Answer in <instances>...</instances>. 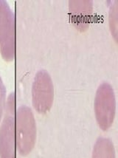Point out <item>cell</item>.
Instances as JSON below:
<instances>
[{
    "label": "cell",
    "instance_id": "52a82bcc",
    "mask_svg": "<svg viewBox=\"0 0 118 158\" xmlns=\"http://www.w3.org/2000/svg\"><path fill=\"white\" fill-rule=\"evenodd\" d=\"M92 158H115L114 145L109 139L99 138L95 143Z\"/></svg>",
    "mask_w": 118,
    "mask_h": 158
},
{
    "label": "cell",
    "instance_id": "6da1fadb",
    "mask_svg": "<svg viewBox=\"0 0 118 158\" xmlns=\"http://www.w3.org/2000/svg\"><path fill=\"white\" fill-rule=\"evenodd\" d=\"M16 97L7 98L3 120L0 127V158H16Z\"/></svg>",
    "mask_w": 118,
    "mask_h": 158
},
{
    "label": "cell",
    "instance_id": "5b68a950",
    "mask_svg": "<svg viewBox=\"0 0 118 158\" xmlns=\"http://www.w3.org/2000/svg\"><path fill=\"white\" fill-rule=\"evenodd\" d=\"M54 99V86L50 74L46 70L39 71L32 87L33 106L39 113L44 114L51 109Z\"/></svg>",
    "mask_w": 118,
    "mask_h": 158
},
{
    "label": "cell",
    "instance_id": "7a4b0ae2",
    "mask_svg": "<svg viewBox=\"0 0 118 158\" xmlns=\"http://www.w3.org/2000/svg\"><path fill=\"white\" fill-rule=\"evenodd\" d=\"M16 138L20 155L31 153L35 143L36 124L32 110L26 106H20L16 111Z\"/></svg>",
    "mask_w": 118,
    "mask_h": 158
},
{
    "label": "cell",
    "instance_id": "ba28073f",
    "mask_svg": "<svg viewBox=\"0 0 118 158\" xmlns=\"http://www.w3.org/2000/svg\"><path fill=\"white\" fill-rule=\"evenodd\" d=\"M5 106H6V89L2 80L0 78V122L2 119Z\"/></svg>",
    "mask_w": 118,
    "mask_h": 158
},
{
    "label": "cell",
    "instance_id": "3957f363",
    "mask_svg": "<svg viewBox=\"0 0 118 158\" xmlns=\"http://www.w3.org/2000/svg\"><path fill=\"white\" fill-rule=\"evenodd\" d=\"M0 52L6 61L16 56L15 16L6 1L0 0Z\"/></svg>",
    "mask_w": 118,
    "mask_h": 158
},
{
    "label": "cell",
    "instance_id": "8992f818",
    "mask_svg": "<svg viewBox=\"0 0 118 158\" xmlns=\"http://www.w3.org/2000/svg\"><path fill=\"white\" fill-rule=\"evenodd\" d=\"M69 10L72 24L78 31L84 32L89 28L93 10L92 1H70Z\"/></svg>",
    "mask_w": 118,
    "mask_h": 158
},
{
    "label": "cell",
    "instance_id": "277c9868",
    "mask_svg": "<svg viewBox=\"0 0 118 158\" xmlns=\"http://www.w3.org/2000/svg\"><path fill=\"white\" fill-rule=\"evenodd\" d=\"M116 101L114 90L108 83H104L97 90L95 113L100 129L106 131L112 127L115 117Z\"/></svg>",
    "mask_w": 118,
    "mask_h": 158
}]
</instances>
